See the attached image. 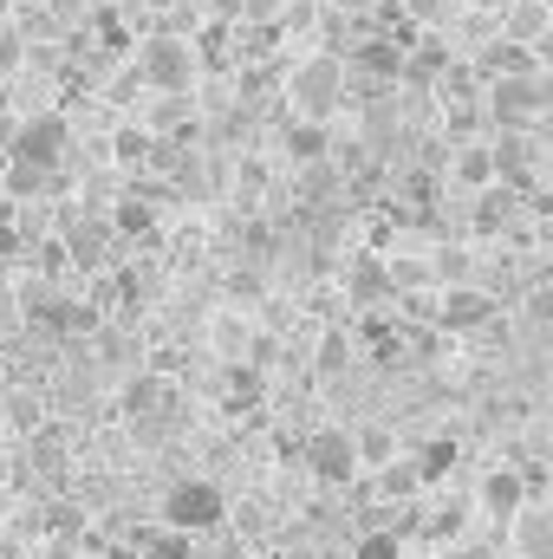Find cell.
Listing matches in <instances>:
<instances>
[{
    "label": "cell",
    "mask_w": 553,
    "mask_h": 559,
    "mask_svg": "<svg viewBox=\"0 0 553 559\" xmlns=\"http://www.w3.org/2000/svg\"><path fill=\"white\" fill-rule=\"evenodd\" d=\"M196 534H183V527H163V534H143V559H196L189 547Z\"/></svg>",
    "instance_id": "cell-19"
},
{
    "label": "cell",
    "mask_w": 553,
    "mask_h": 559,
    "mask_svg": "<svg viewBox=\"0 0 553 559\" xmlns=\"http://www.w3.org/2000/svg\"><path fill=\"white\" fill-rule=\"evenodd\" d=\"M489 163H495V182H528V169H534V138L521 131V124H502L495 143H489Z\"/></svg>",
    "instance_id": "cell-8"
},
{
    "label": "cell",
    "mask_w": 553,
    "mask_h": 559,
    "mask_svg": "<svg viewBox=\"0 0 553 559\" xmlns=\"http://www.w3.org/2000/svg\"><path fill=\"white\" fill-rule=\"evenodd\" d=\"M449 462H456V442H430V449L416 455V468H423V481H436V475H443Z\"/></svg>",
    "instance_id": "cell-30"
},
{
    "label": "cell",
    "mask_w": 553,
    "mask_h": 559,
    "mask_svg": "<svg viewBox=\"0 0 553 559\" xmlns=\"http://www.w3.org/2000/svg\"><path fill=\"white\" fill-rule=\"evenodd\" d=\"M508 540H515V559H553V508L548 501H521L508 514Z\"/></svg>",
    "instance_id": "cell-7"
},
{
    "label": "cell",
    "mask_w": 553,
    "mask_h": 559,
    "mask_svg": "<svg viewBox=\"0 0 553 559\" xmlns=\"http://www.w3.org/2000/svg\"><path fill=\"white\" fill-rule=\"evenodd\" d=\"M150 150H156V131H143V124H125V131L111 138V156H118V163H143Z\"/></svg>",
    "instance_id": "cell-22"
},
{
    "label": "cell",
    "mask_w": 553,
    "mask_h": 559,
    "mask_svg": "<svg viewBox=\"0 0 553 559\" xmlns=\"http://www.w3.org/2000/svg\"><path fill=\"white\" fill-rule=\"evenodd\" d=\"M52 13H59V20H79V13H85V0H52Z\"/></svg>",
    "instance_id": "cell-35"
},
{
    "label": "cell",
    "mask_w": 553,
    "mask_h": 559,
    "mask_svg": "<svg viewBox=\"0 0 553 559\" xmlns=\"http://www.w3.org/2000/svg\"><path fill=\"white\" fill-rule=\"evenodd\" d=\"M20 66H26V26L0 20V79H20Z\"/></svg>",
    "instance_id": "cell-21"
},
{
    "label": "cell",
    "mask_w": 553,
    "mask_h": 559,
    "mask_svg": "<svg viewBox=\"0 0 553 559\" xmlns=\"http://www.w3.org/2000/svg\"><path fill=\"white\" fill-rule=\"evenodd\" d=\"M430 280H443V286L469 280V254H462V248H436V254H430Z\"/></svg>",
    "instance_id": "cell-26"
},
{
    "label": "cell",
    "mask_w": 553,
    "mask_h": 559,
    "mask_svg": "<svg viewBox=\"0 0 553 559\" xmlns=\"http://www.w3.org/2000/svg\"><path fill=\"white\" fill-rule=\"evenodd\" d=\"M352 559H404V547H398V534H365L352 547Z\"/></svg>",
    "instance_id": "cell-28"
},
{
    "label": "cell",
    "mask_w": 553,
    "mask_h": 559,
    "mask_svg": "<svg viewBox=\"0 0 553 559\" xmlns=\"http://www.w3.org/2000/svg\"><path fill=\"white\" fill-rule=\"evenodd\" d=\"M228 404H235V411H242V404H255V384H248V378H235V384H228Z\"/></svg>",
    "instance_id": "cell-34"
},
{
    "label": "cell",
    "mask_w": 553,
    "mask_h": 559,
    "mask_svg": "<svg viewBox=\"0 0 553 559\" xmlns=\"http://www.w3.org/2000/svg\"><path fill=\"white\" fill-rule=\"evenodd\" d=\"M521 501H528V475H521V468H495V475L482 481V508H489L495 521H508Z\"/></svg>",
    "instance_id": "cell-14"
},
{
    "label": "cell",
    "mask_w": 553,
    "mask_h": 559,
    "mask_svg": "<svg viewBox=\"0 0 553 559\" xmlns=\"http://www.w3.org/2000/svg\"><path fill=\"white\" fill-rule=\"evenodd\" d=\"M293 156H319V150H326V124H306V118H299V131H293Z\"/></svg>",
    "instance_id": "cell-31"
},
{
    "label": "cell",
    "mask_w": 553,
    "mask_h": 559,
    "mask_svg": "<svg viewBox=\"0 0 553 559\" xmlns=\"http://www.w3.org/2000/svg\"><path fill=\"white\" fill-rule=\"evenodd\" d=\"M215 352H222V358H242V352H248V325H242L235 312L215 319Z\"/></svg>",
    "instance_id": "cell-25"
},
{
    "label": "cell",
    "mask_w": 553,
    "mask_h": 559,
    "mask_svg": "<svg viewBox=\"0 0 553 559\" xmlns=\"http://www.w3.org/2000/svg\"><path fill=\"white\" fill-rule=\"evenodd\" d=\"M372 488H378V501H416L430 481H423L416 455H391V462H378V468H372Z\"/></svg>",
    "instance_id": "cell-11"
},
{
    "label": "cell",
    "mask_w": 553,
    "mask_h": 559,
    "mask_svg": "<svg viewBox=\"0 0 553 559\" xmlns=\"http://www.w3.org/2000/svg\"><path fill=\"white\" fill-rule=\"evenodd\" d=\"M534 111H541L534 72H489V118L495 124H528Z\"/></svg>",
    "instance_id": "cell-5"
},
{
    "label": "cell",
    "mask_w": 553,
    "mask_h": 559,
    "mask_svg": "<svg viewBox=\"0 0 553 559\" xmlns=\"http://www.w3.org/2000/svg\"><path fill=\"white\" fill-rule=\"evenodd\" d=\"M105 559H143L138 547H105Z\"/></svg>",
    "instance_id": "cell-38"
},
{
    "label": "cell",
    "mask_w": 553,
    "mask_h": 559,
    "mask_svg": "<svg viewBox=\"0 0 553 559\" xmlns=\"http://www.w3.org/2000/svg\"><path fill=\"white\" fill-rule=\"evenodd\" d=\"M352 72H365L372 85H391V79H404V46H391V39L378 33V39H365V46L352 52Z\"/></svg>",
    "instance_id": "cell-13"
},
{
    "label": "cell",
    "mask_w": 553,
    "mask_h": 559,
    "mask_svg": "<svg viewBox=\"0 0 553 559\" xmlns=\"http://www.w3.org/2000/svg\"><path fill=\"white\" fill-rule=\"evenodd\" d=\"M449 176H456L462 189H482V182H495V163H489V143H462V150L449 156Z\"/></svg>",
    "instance_id": "cell-17"
},
{
    "label": "cell",
    "mask_w": 553,
    "mask_h": 559,
    "mask_svg": "<svg viewBox=\"0 0 553 559\" xmlns=\"http://www.w3.org/2000/svg\"><path fill=\"white\" fill-rule=\"evenodd\" d=\"M280 13H286V0H242V20L235 26H274Z\"/></svg>",
    "instance_id": "cell-29"
},
{
    "label": "cell",
    "mask_w": 553,
    "mask_h": 559,
    "mask_svg": "<svg viewBox=\"0 0 553 559\" xmlns=\"http://www.w3.org/2000/svg\"><path fill=\"white\" fill-rule=\"evenodd\" d=\"M475 202H469V222H475V235H502L508 222H515V182H482V189H469Z\"/></svg>",
    "instance_id": "cell-9"
},
{
    "label": "cell",
    "mask_w": 553,
    "mask_h": 559,
    "mask_svg": "<svg viewBox=\"0 0 553 559\" xmlns=\"http://www.w3.org/2000/svg\"><path fill=\"white\" fill-rule=\"evenodd\" d=\"M196 72H202V52H196L189 39L163 33V39L143 46V85H150V92H163V98H189Z\"/></svg>",
    "instance_id": "cell-2"
},
{
    "label": "cell",
    "mask_w": 553,
    "mask_h": 559,
    "mask_svg": "<svg viewBox=\"0 0 553 559\" xmlns=\"http://www.w3.org/2000/svg\"><path fill=\"white\" fill-rule=\"evenodd\" d=\"M548 7H553V0H548Z\"/></svg>",
    "instance_id": "cell-40"
},
{
    "label": "cell",
    "mask_w": 553,
    "mask_h": 559,
    "mask_svg": "<svg viewBox=\"0 0 553 559\" xmlns=\"http://www.w3.org/2000/svg\"><path fill=\"white\" fill-rule=\"evenodd\" d=\"M7 417H13V429H20V436H26V429H39V404L20 391V397H7Z\"/></svg>",
    "instance_id": "cell-32"
},
{
    "label": "cell",
    "mask_w": 553,
    "mask_h": 559,
    "mask_svg": "<svg viewBox=\"0 0 553 559\" xmlns=\"http://www.w3.org/2000/svg\"><path fill=\"white\" fill-rule=\"evenodd\" d=\"M7 143H13V118H0V156H7Z\"/></svg>",
    "instance_id": "cell-39"
},
{
    "label": "cell",
    "mask_w": 553,
    "mask_h": 559,
    "mask_svg": "<svg viewBox=\"0 0 553 559\" xmlns=\"http://www.w3.org/2000/svg\"><path fill=\"white\" fill-rule=\"evenodd\" d=\"M548 20H553L548 0H534V7L521 0V7L508 13V39H521V46H528V39H541V33H548Z\"/></svg>",
    "instance_id": "cell-18"
},
{
    "label": "cell",
    "mask_w": 553,
    "mask_h": 559,
    "mask_svg": "<svg viewBox=\"0 0 553 559\" xmlns=\"http://www.w3.org/2000/svg\"><path fill=\"white\" fill-rule=\"evenodd\" d=\"M156 404H163V391H156V378H131V384H125V411H131V417H150Z\"/></svg>",
    "instance_id": "cell-27"
},
{
    "label": "cell",
    "mask_w": 553,
    "mask_h": 559,
    "mask_svg": "<svg viewBox=\"0 0 553 559\" xmlns=\"http://www.w3.org/2000/svg\"><path fill=\"white\" fill-rule=\"evenodd\" d=\"M443 66H449V46H443V39H436V26H430L411 52H404V79H416V85H436V72H443Z\"/></svg>",
    "instance_id": "cell-15"
},
{
    "label": "cell",
    "mask_w": 553,
    "mask_h": 559,
    "mask_svg": "<svg viewBox=\"0 0 553 559\" xmlns=\"http://www.w3.org/2000/svg\"><path fill=\"white\" fill-rule=\"evenodd\" d=\"M339 98H345V59L313 52V59H299V66L286 72V105H293V118L326 124V118L339 111Z\"/></svg>",
    "instance_id": "cell-1"
},
{
    "label": "cell",
    "mask_w": 553,
    "mask_h": 559,
    "mask_svg": "<svg viewBox=\"0 0 553 559\" xmlns=\"http://www.w3.org/2000/svg\"><path fill=\"white\" fill-rule=\"evenodd\" d=\"M209 7H215L222 20H242V0H209Z\"/></svg>",
    "instance_id": "cell-36"
},
{
    "label": "cell",
    "mask_w": 553,
    "mask_h": 559,
    "mask_svg": "<svg viewBox=\"0 0 553 559\" xmlns=\"http://www.w3.org/2000/svg\"><path fill=\"white\" fill-rule=\"evenodd\" d=\"M398 455V436L391 429H365L358 436V468H378V462H391Z\"/></svg>",
    "instance_id": "cell-24"
},
{
    "label": "cell",
    "mask_w": 553,
    "mask_h": 559,
    "mask_svg": "<svg viewBox=\"0 0 553 559\" xmlns=\"http://www.w3.org/2000/svg\"><path fill=\"white\" fill-rule=\"evenodd\" d=\"M52 189V169L46 163H26V156H0V195L7 202H33Z\"/></svg>",
    "instance_id": "cell-12"
},
{
    "label": "cell",
    "mask_w": 553,
    "mask_h": 559,
    "mask_svg": "<svg viewBox=\"0 0 553 559\" xmlns=\"http://www.w3.org/2000/svg\"><path fill=\"white\" fill-rule=\"evenodd\" d=\"M313 365H319L326 378H339V371L352 365V345H345V332H326V338H319V352H313Z\"/></svg>",
    "instance_id": "cell-23"
},
{
    "label": "cell",
    "mask_w": 553,
    "mask_h": 559,
    "mask_svg": "<svg viewBox=\"0 0 553 559\" xmlns=\"http://www.w3.org/2000/svg\"><path fill=\"white\" fill-rule=\"evenodd\" d=\"M345 293H352V306H378L385 293H391V267L372 254V261H352V280H345Z\"/></svg>",
    "instance_id": "cell-16"
},
{
    "label": "cell",
    "mask_w": 553,
    "mask_h": 559,
    "mask_svg": "<svg viewBox=\"0 0 553 559\" xmlns=\"http://www.w3.org/2000/svg\"><path fill=\"white\" fill-rule=\"evenodd\" d=\"M489 293L482 286H469V280H456V286H443V325L449 332H475V325H489Z\"/></svg>",
    "instance_id": "cell-10"
},
{
    "label": "cell",
    "mask_w": 553,
    "mask_h": 559,
    "mask_svg": "<svg viewBox=\"0 0 553 559\" xmlns=\"http://www.w3.org/2000/svg\"><path fill=\"white\" fill-rule=\"evenodd\" d=\"M449 559H495V554H489V547H456Z\"/></svg>",
    "instance_id": "cell-37"
},
{
    "label": "cell",
    "mask_w": 553,
    "mask_h": 559,
    "mask_svg": "<svg viewBox=\"0 0 553 559\" xmlns=\"http://www.w3.org/2000/svg\"><path fill=\"white\" fill-rule=\"evenodd\" d=\"M111 228H118V235H150V228H156V209L138 202V195H125V202L111 209Z\"/></svg>",
    "instance_id": "cell-20"
},
{
    "label": "cell",
    "mask_w": 553,
    "mask_h": 559,
    "mask_svg": "<svg viewBox=\"0 0 553 559\" xmlns=\"http://www.w3.org/2000/svg\"><path fill=\"white\" fill-rule=\"evenodd\" d=\"M222 514H228V501H222V488H215V481H202V475H189V481L163 488V527L215 534V527H222Z\"/></svg>",
    "instance_id": "cell-3"
},
{
    "label": "cell",
    "mask_w": 553,
    "mask_h": 559,
    "mask_svg": "<svg viewBox=\"0 0 553 559\" xmlns=\"http://www.w3.org/2000/svg\"><path fill=\"white\" fill-rule=\"evenodd\" d=\"M306 468H313V481H326V488H352V481H358V436L339 429V423L313 429V442H306Z\"/></svg>",
    "instance_id": "cell-4"
},
{
    "label": "cell",
    "mask_w": 553,
    "mask_h": 559,
    "mask_svg": "<svg viewBox=\"0 0 553 559\" xmlns=\"http://www.w3.org/2000/svg\"><path fill=\"white\" fill-rule=\"evenodd\" d=\"M66 118L59 111H46V118H26V124H13V143H7V156H26V163H46V169H59V156H66Z\"/></svg>",
    "instance_id": "cell-6"
},
{
    "label": "cell",
    "mask_w": 553,
    "mask_h": 559,
    "mask_svg": "<svg viewBox=\"0 0 553 559\" xmlns=\"http://www.w3.org/2000/svg\"><path fill=\"white\" fill-rule=\"evenodd\" d=\"M404 13H411V20H423V26H436V20L449 13V0H404Z\"/></svg>",
    "instance_id": "cell-33"
}]
</instances>
